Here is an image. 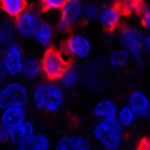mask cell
<instances>
[{"instance_id": "cell-1", "label": "cell", "mask_w": 150, "mask_h": 150, "mask_svg": "<svg viewBox=\"0 0 150 150\" xmlns=\"http://www.w3.org/2000/svg\"><path fill=\"white\" fill-rule=\"evenodd\" d=\"M32 104L36 110L45 112H57L65 105V90L57 81L42 80L32 90Z\"/></svg>"}, {"instance_id": "cell-2", "label": "cell", "mask_w": 150, "mask_h": 150, "mask_svg": "<svg viewBox=\"0 0 150 150\" xmlns=\"http://www.w3.org/2000/svg\"><path fill=\"white\" fill-rule=\"evenodd\" d=\"M93 138L105 150H119L125 140V129L120 126L117 119L98 120L92 129Z\"/></svg>"}, {"instance_id": "cell-3", "label": "cell", "mask_w": 150, "mask_h": 150, "mask_svg": "<svg viewBox=\"0 0 150 150\" xmlns=\"http://www.w3.org/2000/svg\"><path fill=\"white\" fill-rule=\"evenodd\" d=\"M120 48L126 51L135 65L141 68L144 62V33L134 26H123L119 30Z\"/></svg>"}, {"instance_id": "cell-4", "label": "cell", "mask_w": 150, "mask_h": 150, "mask_svg": "<svg viewBox=\"0 0 150 150\" xmlns=\"http://www.w3.org/2000/svg\"><path fill=\"white\" fill-rule=\"evenodd\" d=\"M41 65H42V77L45 80L59 81V78L71 65V62L60 51L59 47H51L45 50V53L42 54Z\"/></svg>"}, {"instance_id": "cell-5", "label": "cell", "mask_w": 150, "mask_h": 150, "mask_svg": "<svg viewBox=\"0 0 150 150\" xmlns=\"http://www.w3.org/2000/svg\"><path fill=\"white\" fill-rule=\"evenodd\" d=\"M30 92L21 81H6L0 86V111L11 107H27Z\"/></svg>"}, {"instance_id": "cell-6", "label": "cell", "mask_w": 150, "mask_h": 150, "mask_svg": "<svg viewBox=\"0 0 150 150\" xmlns=\"http://www.w3.org/2000/svg\"><path fill=\"white\" fill-rule=\"evenodd\" d=\"M60 51L63 53L68 59L74 60H87L92 56V42L90 39L83 33H72L62 42L59 47Z\"/></svg>"}, {"instance_id": "cell-7", "label": "cell", "mask_w": 150, "mask_h": 150, "mask_svg": "<svg viewBox=\"0 0 150 150\" xmlns=\"http://www.w3.org/2000/svg\"><path fill=\"white\" fill-rule=\"evenodd\" d=\"M24 54H23V48L18 42H12L8 47L3 48V53H2V65L8 74V77H20L21 72H23V66H24Z\"/></svg>"}, {"instance_id": "cell-8", "label": "cell", "mask_w": 150, "mask_h": 150, "mask_svg": "<svg viewBox=\"0 0 150 150\" xmlns=\"http://www.w3.org/2000/svg\"><path fill=\"white\" fill-rule=\"evenodd\" d=\"M84 3L81 0H68L66 5L60 9V18L57 20L56 27L59 32H68L83 18Z\"/></svg>"}, {"instance_id": "cell-9", "label": "cell", "mask_w": 150, "mask_h": 150, "mask_svg": "<svg viewBox=\"0 0 150 150\" xmlns=\"http://www.w3.org/2000/svg\"><path fill=\"white\" fill-rule=\"evenodd\" d=\"M42 23V18L39 15V12H36L35 9H26L20 17L15 18L14 26L15 30L20 36L23 38H33L39 24Z\"/></svg>"}, {"instance_id": "cell-10", "label": "cell", "mask_w": 150, "mask_h": 150, "mask_svg": "<svg viewBox=\"0 0 150 150\" xmlns=\"http://www.w3.org/2000/svg\"><path fill=\"white\" fill-rule=\"evenodd\" d=\"M126 105L134 111L137 119H146L150 116V98L141 89H135L129 93Z\"/></svg>"}, {"instance_id": "cell-11", "label": "cell", "mask_w": 150, "mask_h": 150, "mask_svg": "<svg viewBox=\"0 0 150 150\" xmlns=\"http://www.w3.org/2000/svg\"><path fill=\"white\" fill-rule=\"evenodd\" d=\"M123 17V11L120 9L119 5H107L101 8L99 11L98 23L101 24V27L107 32H112L119 27V24Z\"/></svg>"}, {"instance_id": "cell-12", "label": "cell", "mask_w": 150, "mask_h": 150, "mask_svg": "<svg viewBox=\"0 0 150 150\" xmlns=\"http://www.w3.org/2000/svg\"><path fill=\"white\" fill-rule=\"evenodd\" d=\"M27 120L26 107H11L0 111V123L5 131H11Z\"/></svg>"}, {"instance_id": "cell-13", "label": "cell", "mask_w": 150, "mask_h": 150, "mask_svg": "<svg viewBox=\"0 0 150 150\" xmlns=\"http://www.w3.org/2000/svg\"><path fill=\"white\" fill-rule=\"evenodd\" d=\"M54 150H92V144L87 137L71 134L59 138L54 144Z\"/></svg>"}, {"instance_id": "cell-14", "label": "cell", "mask_w": 150, "mask_h": 150, "mask_svg": "<svg viewBox=\"0 0 150 150\" xmlns=\"http://www.w3.org/2000/svg\"><path fill=\"white\" fill-rule=\"evenodd\" d=\"M36 134V126H35V123L32 120H26V122H23L20 126L14 128V129H11V131H6V137H8V141L12 143V144H20L23 141H26L29 140L32 135Z\"/></svg>"}, {"instance_id": "cell-15", "label": "cell", "mask_w": 150, "mask_h": 150, "mask_svg": "<svg viewBox=\"0 0 150 150\" xmlns=\"http://www.w3.org/2000/svg\"><path fill=\"white\" fill-rule=\"evenodd\" d=\"M119 105L114 99L111 98H102L93 105V116L98 120H105V119H114L117 116Z\"/></svg>"}, {"instance_id": "cell-16", "label": "cell", "mask_w": 150, "mask_h": 150, "mask_svg": "<svg viewBox=\"0 0 150 150\" xmlns=\"http://www.w3.org/2000/svg\"><path fill=\"white\" fill-rule=\"evenodd\" d=\"M15 150H51V140L47 134L36 132L29 140L17 144Z\"/></svg>"}, {"instance_id": "cell-17", "label": "cell", "mask_w": 150, "mask_h": 150, "mask_svg": "<svg viewBox=\"0 0 150 150\" xmlns=\"http://www.w3.org/2000/svg\"><path fill=\"white\" fill-rule=\"evenodd\" d=\"M60 86H62V89H63L65 92L66 90H72L75 89L78 84L83 83V72L78 66H74V65H69L68 69L63 72V75L59 78L57 81Z\"/></svg>"}, {"instance_id": "cell-18", "label": "cell", "mask_w": 150, "mask_h": 150, "mask_svg": "<svg viewBox=\"0 0 150 150\" xmlns=\"http://www.w3.org/2000/svg\"><path fill=\"white\" fill-rule=\"evenodd\" d=\"M33 39H35V42L38 45L45 48V50L51 48L53 42H54V27L50 23L42 21L39 24V27H38V30H36V33L33 36Z\"/></svg>"}, {"instance_id": "cell-19", "label": "cell", "mask_w": 150, "mask_h": 150, "mask_svg": "<svg viewBox=\"0 0 150 150\" xmlns=\"http://www.w3.org/2000/svg\"><path fill=\"white\" fill-rule=\"evenodd\" d=\"M21 77L26 81H36L42 77V65L41 60H38L35 57H26L24 59V66Z\"/></svg>"}, {"instance_id": "cell-20", "label": "cell", "mask_w": 150, "mask_h": 150, "mask_svg": "<svg viewBox=\"0 0 150 150\" xmlns=\"http://www.w3.org/2000/svg\"><path fill=\"white\" fill-rule=\"evenodd\" d=\"M0 9L9 18L15 20L27 9V2L26 0H0Z\"/></svg>"}, {"instance_id": "cell-21", "label": "cell", "mask_w": 150, "mask_h": 150, "mask_svg": "<svg viewBox=\"0 0 150 150\" xmlns=\"http://www.w3.org/2000/svg\"><path fill=\"white\" fill-rule=\"evenodd\" d=\"M129 60H131V56L123 48H116V50H111L110 51V54L107 57V63L112 69H123V68H126Z\"/></svg>"}, {"instance_id": "cell-22", "label": "cell", "mask_w": 150, "mask_h": 150, "mask_svg": "<svg viewBox=\"0 0 150 150\" xmlns=\"http://www.w3.org/2000/svg\"><path fill=\"white\" fill-rule=\"evenodd\" d=\"M15 26L8 20L0 21V47H8L9 44L14 42V38H15Z\"/></svg>"}, {"instance_id": "cell-23", "label": "cell", "mask_w": 150, "mask_h": 150, "mask_svg": "<svg viewBox=\"0 0 150 150\" xmlns=\"http://www.w3.org/2000/svg\"><path fill=\"white\" fill-rule=\"evenodd\" d=\"M117 122L120 123V126L123 129H129L131 126H134V123L137 120V116L134 114V111L125 104L122 107H119V111H117V116H116Z\"/></svg>"}, {"instance_id": "cell-24", "label": "cell", "mask_w": 150, "mask_h": 150, "mask_svg": "<svg viewBox=\"0 0 150 150\" xmlns=\"http://www.w3.org/2000/svg\"><path fill=\"white\" fill-rule=\"evenodd\" d=\"M119 6L123 11V15L125 14H140L141 15V12L146 8L143 0H123Z\"/></svg>"}, {"instance_id": "cell-25", "label": "cell", "mask_w": 150, "mask_h": 150, "mask_svg": "<svg viewBox=\"0 0 150 150\" xmlns=\"http://www.w3.org/2000/svg\"><path fill=\"white\" fill-rule=\"evenodd\" d=\"M99 8L96 3H84V8H83V18L86 21H98V17H99Z\"/></svg>"}, {"instance_id": "cell-26", "label": "cell", "mask_w": 150, "mask_h": 150, "mask_svg": "<svg viewBox=\"0 0 150 150\" xmlns=\"http://www.w3.org/2000/svg\"><path fill=\"white\" fill-rule=\"evenodd\" d=\"M68 0H41V9L44 12H54L60 11L66 5Z\"/></svg>"}, {"instance_id": "cell-27", "label": "cell", "mask_w": 150, "mask_h": 150, "mask_svg": "<svg viewBox=\"0 0 150 150\" xmlns=\"http://www.w3.org/2000/svg\"><path fill=\"white\" fill-rule=\"evenodd\" d=\"M141 24L146 30L150 32V5L144 8V11L141 12Z\"/></svg>"}, {"instance_id": "cell-28", "label": "cell", "mask_w": 150, "mask_h": 150, "mask_svg": "<svg viewBox=\"0 0 150 150\" xmlns=\"http://www.w3.org/2000/svg\"><path fill=\"white\" fill-rule=\"evenodd\" d=\"M138 150H150V137H146L138 143Z\"/></svg>"}, {"instance_id": "cell-29", "label": "cell", "mask_w": 150, "mask_h": 150, "mask_svg": "<svg viewBox=\"0 0 150 150\" xmlns=\"http://www.w3.org/2000/svg\"><path fill=\"white\" fill-rule=\"evenodd\" d=\"M144 53L150 56V32L144 35Z\"/></svg>"}, {"instance_id": "cell-30", "label": "cell", "mask_w": 150, "mask_h": 150, "mask_svg": "<svg viewBox=\"0 0 150 150\" xmlns=\"http://www.w3.org/2000/svg\"><path fill=\"white\" fill-rule=\"evenodd\" d=\"M6 78H8V74H6L3 65H2V60H0V86L6 83Z\"/></svg>"}, {"instance_id": "cell-31", "label": "cell", "mask_w": 150, "mask_h": 150, "mask_svg": "<svg viewBox=\"0 0 150 150\" xmlns=\"http://www.w3.org/2000/svg\"><path fill=\"white\" fill-rule=\"evenodd\" d=\"M8 141V137H6V131L2 128V123H0V143Z\"/></svg>"}]
</instances>
